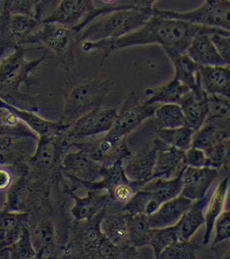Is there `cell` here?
Returning <instances> with one entry per match:
<instances>
[{
    "instance_id": "8992f818",
    "label": "cell",
    "mask_w": 230,
    "mask_h": 259,
    "mask_svg": "<svg viewBox=\"0 0 230 259\" xmlns=\"http://www.w3.org/2000/svg\"><path fill=\"white\" fill-rule=\"evenodd\" d=\"M25 54L26 50L18 46L0 58V83L5 88L18 90L22 83L28 84L31 72L47 58L44 55L34 61H27Z\"/></svg>"
},
{
    "instance_id": "f6af8a7d",
    "label": "cell",
    "mask_w": 230,
    "mask_h": 259,
    "mask_svg": "<svg viewBox=\"0 0 230 259\" xmlns=\"http://www.w3.org/2000/svg\"><path fill=\"white\" fill-rule=\"evenodd\" d=\"M211 38L220 56L226 63H230L229 32H215L211 33Z\"/></svg>"
},
{
    "instance_id": "4dcf8cb0",
    "label": "cell",
    "mask_w": 230,
    "mask_h": 259,
    "mask_svg": "<svg viewBox=\"0 0 230 259\" xmlns=\"http://www.w3.org/2000/svg\"><path fill=\"white\" fill-rule=\"evenodd\" d=\"M123 210L130 215H151L162 204L153 196L151 192L140 189L131 197L129 201L124 203Z\"/></svg>"
},
{
    "instance_id": "9a60e30c",
    "label": "cell",
    "mask_w": 230,
    "mask_h": 259,
    "mask_svg": "<svg viewBox=\"0 0 230 259\" xmlns=\"http://www.w3.org/2000/svg\"><path fill=\"white\" fill-rule=\"evenodd\" d=\"M75 35L72 28L61 23H43L35 34V41H40L55 53L63 55L71 48Z\"/></svg>"
},
{
    "instance_id": "1f68e13d",
    "label": "cell",
    "mask_w": 230,
    "mask_h": 259,
    "mask_svg": "<svg viewBox=\"0 0 230 259\" xmlns=\"http://www.w3.org/2000/svg\"><path fill=\"white\" fill-rule=\"evenodd\" d=\"M194 134L192 128L183 126L174 128H158L156 136L168 146L186 151L192 146Z\"/></svg>"
},
{
    "instance_id": "5b68a950",
    "label": "cell",
    "mask_w": 230,
    "mask_h": 259,
    "mask_svg": "<svg viewBox=\"0 0 230 259\" xmlns=\"http://www.w3.org/2000/svg\"><path fill=\"white\" fill-rule=\"evenodd\" d=\"M72 145L105 167L131 156L126 138H118L108 132L99 138L75 140Z\"/></svg>"
},
{
    "instance_id": "44dd1931",
    "label": "cell",
    "mask_w": 230,
    "mask_h": 259,
    "mask_svg": "<svg viewBox=\"0 0 230 259\" xmlns=\"http://www.w3.org/2000/svg\"><path fill=\"white\" fill-rule=\"evenodd\" d=\"M106 213V207L91 220L85 222L78 235L77 241L81 251L88 258H98V250L105 236L101 229V222Z\"/></svg>"
},
{
    "instance_id": "7402d4cb",
    "label": "cell",
    "mask_w": 230,
    "mask_h": 259,
    "mask_svg": "<svg viewBox=\"0 0 230 259\" xmlns=\"http://www.w3.org/2000/svg\"><path fill=\"white\" fill-rule=\"evenodd\" d=\"M129 213L105 214L101 222V231L111 243L121 248L130 247L128 221Z\"/></svg>"
},
{
    "instance_id": "e0dca14e",
    "label": "cell",
    "mask_w": 230,
    "mask_h": 259,
    "mask_svg": "<svg viewBox=\"0 0 230 259\" xmlns=\"http://www.w3.org/2000/svg\"><path fill=\"white\" fill-rule=\"evenodd\" d=\"M198 81L208 95H216L229 98V65L200 66Z\"/></svg>"
},
{
    "instance_id": "d6a6232c",
    "label": "cell",
    "mask_w": 230,
    "mask_h": 259,
    "mask_svg": "<svg viewBox=\"0 0 230 259\" xmlns=\"http://www.w3.org/2000/svg\"><path fill=\"white\" fill-rule=\"evenodd\" d=\"M158 128H174L186 126V118L181 106L174 103H166L158 106L155 111Z\"/></svg>"
},
{
    "instance_id": "603a6c76",
    "label": "cell",
    "mask_w": 230,
    "mask_h": 259,
    "mask_svg": "<svg viewBox=\"0 0 230 259\" xmlns=\"http://www.w3.org/2000/svg\"><path fill=\"white\" fill-rule=\"evenodd\" d=\"M208 199L206 197L194 200L189 209L176 224L179 232V240L189 241L198 228L205 224L204 211Z\"/></svg>"
},
{
    "instance_id": "74e56055",
    "label": "cell",
    "mask_w": 230,
    "mask_h": 259,
    "mask_svg": "<svg viewBox=\"0 0 230 259\" xmlns=\"http://www.w3.org/2000/svg\"><path fill=\"white\" fill-rule=\"evenodd\" d=\"M7 248L9 250L10 258L31 259L36 256L29 230L26 227H23L18 240Z\"/></svg>"
},
{
    "instance_id": "60d3db41",
    "label": "cell",
    "mask_w": 230,
    "mask_h": 259,
    "mask_svg": "<svg viewBox=\"0 0 230 259\" xmlns=\"http://www.w3.org/2000/svg\"><path fill=\"white\" fill-rule=\"evenodd\" d=\"M207 118H216L229 116V98L216 95H208Z\"/></svg>"
},
{
    "instance_id": "f5cc1de1",
    "label": "cell",
    "mask_w": 230,
    "mask_h": 259,
    "mask_svg": "<svg viewBox=\"0 0 230 259\" xmlns=\"http://www.w3.org/2000/svg\"><path fill=\"white\" fill-rule=\"evenodd\" d=\"M11 48H16V46L9 40L0 36V58L5 54H6L7 50Z\"/></svg>"
},
{
    "instance_id": "f907efd6",
    "label": "cell",
    "mask_w": 230,
    "mask_h": 259,
    "mask_svg": "<svg viewBox=\"0 0 230 259\" xmlns=\"http://www.w3.org/2000/svg\"><path fill=\"white\" fill-rule=\"evenodd\" d=\"M157 0H132L130 6L135 9L145 12L150 15L153 6Z\"/></svg>"
},
{
    "instance_id": "4316f807",
    "label": "cell",
    "mask_w": 230,
    "mask_h": 259,
    "mask_svg": "<svg viewBox=\"0 0 230 259\" xmlns=\"http://www.w3.org/2000/svg\"><path fill=\"white\" fill-rule=\"evenodd\" d=\"M185 167L176 176L173 178L153 179L142 185L140 189L151 192L153 196L161 203L176 198L181 193V188H182L181 177Z\"/></svg>"
},
{
    "instance_id": "ac0fdd59",
    "label": "cell",
    "mask_w": 230,
    "mask_h": 259,
    "mask_svg": "<svg viewBox=\"0 0 230 259\" xmlns=\"http://www.w3.org/2000/svg\"><path fill=\"white\" fill-rule=\"evenodd\" d=\"M94 9L93 0H63L54 12L43 20V23L56 22L73 28L89 10Z\"/></svg>"
},
{
    "instance_id": "ee69618b",
    "label": "cell",
    "mask_w": 230,
    "mask_h": 259,
    "mask_svg": "<svg viewBox=\"0 0 230 259\" xmlns=\"http://www.w3.org/2000/svg\"><path fill=\"white\" fill-rule=\"evenodd\" d=\"M183 163L186 166L195 167V168L210 167L209 159L205 152L194 147H191L185 151Z\"/></svg>"
},
{
    "instance_id": "681fc988",
    "label": "cell",
    "mask_w": 230,
    "mask_h": 259,
    "mask_svg": "<svg viewBox=\"0 0 230 259\" xmlns=\"http://www.w3.org/2000/svg\"><path fill=\"white\" fill-rule=\"evenodd\" d=\"M14 172L6 164H0V193H5L13 187Z\"/></svg>"
},
{
    "instance_id": "bcb514c9",
    "label": "cell",
    "mask_w": 230,
    "mask_h": 259,
    "mask_svg": "<svg viewBox=\"0 0 230 259\" xmlns=\"http://www.w3.org/2000/svg\"><path fill=\"white\" fill-rule=\"evenodd\" d=\"M23 137L0 135V164H6L14 155V146L16 142Z\"/></svg>"
},
{
    "instance_id": "ba28073f",
    "label": "cell",
    "mask_w": 230,
    "mask_h": 259,
    "mask_svg": "<svg viewBox=\"0 0 230 259\" xmlns=\"http://www.w3.org/2000/svg\"><path fill=\"white\" fill-rule=\"evenodd\" d=\"M117 116V110L101 108L91 110L70 124L66 131L69 140H78L108 133Z\"/></svg>"
},
{
    "instance_id": "3957f363",
    "label": "cell",
    "mask_w": 230,
    "mask_h": 259,
    "mask_svg": "<svg viewBox=\"0 0 230 259\" xmlns=\"http://www.w3.org/2000/svg\"><path fill=\"white\" fill-rule=\"evenodd\" d=\"M108 80H84L73 83L65 95L63 122L71 124L85 113L101 108L111 90Z\"/></svg>"
},
{
    "instance_id": "d590c367",
    "label": "cell",
    "mask_w": 230,
    "mask_h": 259,
    "mask_svg": "<svg viewBox=\"0 0 230 259\" xmlns=\"http://www.w3.org/2000/svg\"><path fill=\"white\" fill-rule=\"evenodd\" d=\"M129 181L125 176L123 160H118L109 167H106L104 176L101 181L84 185L89 190H106L108 195L120 184Z\"/></svg>"
},
{
    "instance_id": "4fadbf2b",
    "label": "cell",
    "mask_w": 230,
    "mask_h": 259,
    "mask_svg": "<svg viewBox=\"0 0 230 259\" xmlns=\"http://www.w3.org/2000/svg\"><path fill=\"white\" fill-rule=\"evenodd\" d=\"M154 143L157 145L156 163L153 168L151 180L155 178L171 179L172 175H177L186 165L183 163L185 151L174 147L168 146L156 138Z\"/></svg>"
},
{
    "instance_id": "db71d44e",
    "label": "cell",
    "mask_w": 230,
    "mask_h": 259,
    "mask_svg": "<svg viewBox=\"0 0 230 259\" xmlns=\"http://www.w3.org/2000/svg\"><path fill=\"white\" fill-rule=\"evenodd\" d=\"M3 88H4V86H3V84H2V83H0V93L3 92Z\"/></svg>"
},
{
    "instance_id": "8fae6325",
    "label": "cell",
    "mask_w": 230,
    "mask_h": 259,
    "mask_svg": "<svg viewBox=\"0 0 230 259\" xmlns=\"http://www.w3.org/2000/svg\"><path fill=\"white\" fill-rule=\"evenodd\" d=\"M229 32L223 28H215L196 34L186 50V55L200 66L228 65L221 58L213 45L211 33Z\"/></svg>"
},
{
    "instance_id": "c3c4849f",
    "label": "cell",
    "mask_w": 230,
    "mask_h": 259,
    "mask_svg": "<svg viewBox=\"0 0 230 259\" xmlns=\"http://www.w3.org/2000/svg\"><path fill=\"white\" fill-rule=\"evenodd\" d=\"M63 0H39L35 6L34 18L41 21L51 16Z\"/></svg>"
},
{
    "instance_id": "7dc6e473",
    "label": "cell",
    "mask_w": 230,
    "mask_h": 259,
    "mask_svg": "<svg viewBox=\"0 0 230 259\" xmlns=\"http://www.w3.org/2000/svg\"><path fill=\"white\" fill-rule=\"evenodd\" d=\"M215 222L216 235L213 240V245L223 240L229 239L230 237V211L226 210L219 215Z\"/></svg>"
},
{
    "instance_id": "ffe728a7",
    "label": "cell",
    "mask_w": 230,
    "mask_h": 259,
    "mask_svg": "<svg viewBox=\"0 0 230 259\" xmlns=\"http://www.w3.org/2000/svg\"><path fill=\"white\" fill-rule=\"evenodd\" d=\"M71 195L75 200L71 213L76 222H83L94 218L103 208H106L110 200L108 192L101 193V190H89L87 195L84 198H80L73 192H71Z\"/></svg>"
},
{
    "instance_id": "f1b7e54d",
    "label": "cell",
    "mask_w": 230,
    "mask_h": 259,
    "mask_svg": "<svg viewBox=\"0 0 230 259\" xmlns=\"http://www.w3.org/2000/svg\"><path fill=\"white\" fill-rule=\"evenodd\" d=\"M37 26V20L27 15H10L8 30L16 45L34 42V31Z\"/></svg>"
},
{
    "instance_id": "8d00e7d4",
    "label": "cell",
    "mask_w": 230,
    "mask_h": 259,
    "mask_svg": "<svg viewBox=\"0 0 230 259\" xmlns=\"http://www.w3.org/2000/svg\"><path fill=\"white\" fill-rule=\"evenodd\" d=\"M150 245L154 250L155 255L158 259L160 253L168 245L179 240L176 225L173 226L161 227V228H150Z\"/></svg>"
},
{
    "instance_id": "2e32d148",
    "label": "cell",
    "mask_w": 230,
    "mask_h": 259,
    "mask_svg": "<svg viewBox=\"0 0 230 259\" xmlns=\"http://www.w3.org/2000/svg\"><path fill=\"white\" fill-rule=\"evenodd\" d=\"M192 203L193 200L181 195L163 202L156 211L147 215L150 228H161L176 225L189 209Z\"/></svg>"
},
{
    "instance_id": "ab89813d",
    "label": "cell",
    "mask_w": 230,
    "mask_h": 259,
    "mask_svg": "<svg viewBox=\"0 0 230 259\" xmlns=\"http://www.w3.org/2000/svg\"><path fill=\"white\" fill-rule=\"evenodd\" d=\"M210 162V167L218 168L229 164V138L220 142L206 153Z\"/></svg>"
},
{
    "instance_id": "277c9868",
    "label": "cell",
    "mask_w": 230,
    "mask_h": 259,
    "mask_svg": "<svg viewBox=\"0 0 230 259\" xmlns=\"http://www.w3.org/2000/svg\"><path fill=\"white\" fill-rule=\"evenodd\" d=\"M149 13L151 16L175 18L201 26L230 30L229 0H206L199 8L182 13L153 8Z\"/></svg>"
},
{
    "instance_id": "30bf717a",
    "label": "cell",
    "mask_w": 230,
    "mask_h": 259,
    "mask_svg": "<svg viewBox=\"0 0 230 259\" xmlns=\"http://www.w3.org/2000/svg\"><path fill=\"white\" fill-rule=\"evenodd\" d=\"M217 175V170L212 167H185L181 174L182 188L180 195L193 201L204 198Z\"/></svg>"
},
{
    "instance_id": "7a4b0ae2",
    "label": "cell",
    "mask_w": 230,
    "mask_h": 259,
    "mask_svg": "<svg viewBox=\"0 0 230 259\" xmlns=\"http://www.w3.org/2000/svg\"><path fill=\"white\" fill-rule=\"evenodd\" d=\"M96 16V21L76 33L78 41L117 39L141 27L151 16L135 8H124Z\"/></svg>"
},
{
    "instance_id": "836d02e7",
    "label": "cell",
    "mask_w": 230,
    "mask_h": 259,
    "mask_svg": "<svg viewBox=\"0 0 230 259\" xmlns=\"http://www.w3.org/2000/svg\"><path fill=\"white\" fill-rule=\"evenodd\" d=\"M59 134L39 137L36 151L31 158L35 164L44 167H51L54 165L58 152L56 138Z\"/></svg>"
},
{
    "instance_id": "7c38bea8",
    "label": "cell",
    "mask_w": 230,
    "mask_h": 259,
    "mask_svg": "<svg viewBox=\"0 0 230 259\" xmlns=\"http://www.w3.org/2000/svg\"><path fill=\"white\" fill-rule=\"evenodd\" d=\"M229 138V116L208 118L194 132L192 146L208 153L225 139Z\"/></svg>"
},
{
    "instance_id": "83f0119b",
    "label": "cell",
    "mask_w": 230,
    "mask_h": 259,
    "mask_svg": "<svg viewBox=\"0 0 230 259\" xmlns=\"http://www.w3.org/2000/svg\"><path fill=\"white\" fill-rule=\"evenodd\" d=\"M228 181L229 180L226 178L220 182L217 188L213 192V195L209 198V200H208V205H206L207 208H206V214H204L206 230L203 237V245H207L209 243L215 222L224 209L225 195L227 191Z\"/></svg>"
},
{
    "instance_id": "484cf974",
    "label": "cell",
    "mask_w": 230,
    "mask_h": 259,
    "mask_svg": "<svg viewBox=\"0 0 230 259\" xmlns=\"http://www.w3.org/2000/svg\"><path fill=\"white\" fill-rule=\"evenodd\" d=\"M0 135L31 138L38 140L39 136L16 116L6 102L0 98Z\"/></svg>"
},
{
    "instance_id": "cb8c5ba5",
    "label": "cell",
    "mask_w": 230,
    "mask_h": 259,
    "mask_svg": "<svg viewBox=\"0 0 230 259\" xmlns=\"http://www.w3.org/2000/svg\"><path fill=\"white\" fill-rule=\"evenodd\" d=\"M190 88L174 78L171 81L154 89H148L147 95L150 98L144 102L146 104H157L161 103H174L179 105Z\"/></svg>"
},
{
    "instance_id": "f35d334b",
    "label": "cell",
    "mask_w": 230,
    "mask_h": 259,
    "mask_svg": "<svg viewBox=\"0 0 230 259\" xmlns=\"http://www.w3.org/2000/svg\"><path fill=\"white\" fill-rule=\"evenodd\" d=\"M198 250L196 244L179 240L166 247L158 259H195Z\"/></svg>"
},
{
    "instance_id": "11a10c76",
    "label": "cell",
    "mask_w": 230,
    "mask_h": 259,
    "mask_svg": "<svg viewBox=\"0 0 230 259\" xmlns=\"http://www.w3.org/2000/svg\"><path fill=\"white\" fill-rule=\"evenodd\" d=\"M34 1L35 2V3H36H36H37L39 1V0H34Z\"/></svg>"
},
{
    "instance_id": "9c48e42d",
    "label": "cell",
    "mask_w": 230,
    "mask_h": 259,
    "mask_svg": "<svg viewBox=\"0 0 230 259\" xmlns=\"http://www.w3.org/2000/svg\"><path fill=\"white\" fill-rule=\"evenodd\" d=\"M63 168L68 176L86 185L101 181L106 167L93 159L83 150L78 149L65 155Z\"/></svg>"
},
{
    "instance_id": "6da1fadb",
    "label": "cell",
    "mask_w": 230,
    "mask_h": 259,
    "mask_svg": "<svg viewBox=\"0 0 230 259\" xmlns=\"http://www.w3.org/2000/svg\"><path fill=\"white\" fill-rule=\"evenodd\" d=\"M216 27L201 26L175 18L151 16L143 25L134 31L114 39L81 41L85 52L101 50L103 59L113 52L130 48L156 44L167 53H186L187 48L195 36Z\"/></svg>"
},
{
    "instance_id": "d4e9b609",
    "label": "cell",
    "mask_w": 230,
    "mask_h": 259,
    "mask_svg": "<svg viewBox=\"0 0 230 259\" xmlns=\"http://www.w3.org/2000/svg\"><path fill=\"white\" fill-rule=\"evenodd\" d=\"M167 55L174 67V78L186 85L191 90L201 87L198 81L199 65L189 58L186 53H167Z\"/></svg>"
},
{
    "instance_id": "d6986e66",
    "label": "cell",
    "mask_w": 230,
    "mask_h": 259,
    "mask_svg": "<svg viewBox=\"0 0 230 259\" xmlns=\"http://www.w3.org/2000/svg\"><path fill=\"white\" fill-rule=\"evenodd\" d=\"M157 150V145L154 143L153 148L140 152L130 158L124 167L126 179L130 182H136L141 187L150 181L156 163Z\"/></svg>"
},
{
    "instance_id": "5bb4252c",
    "label": "cell",
    "mask_w": 230,
    "mask_h": 259,
    "mask_svg": "<svg viewBox=\"0 0 230 259\" xmlns=\"http://www.w3.org/2000/svg\"><path fill=\"white\" fill-rule=\"evenodd\" d=\"M186 126L196 132L206 121L208 113V94L201 88L190 90L179 104Z\"/></svg>"
},
{
    "instance_id": "b9f144b4",
    "label": "cell",
    "mask_w": 230,
    "mask_h": 259,
    "mask_svg": "<svg viewBox=\"0 0 230 259\" xmlns=\"http://www.w3.org/2000/svg\"><path fill=\"white\" fill-rule=\"evenodd\" d=\"M34 0H4V9L10 15L22 14L34 17Z\"/></svg>"
},
{
    "instance_id": "f546056e",
    "label": "cell",
    "mask_w": 230,
    "mask_h": 259,
    "mask_svg": "<svg viewBox=\"0 0 230 259\" xmlns=\"http://www.w3.org/2000/svg\"><path fill=\"white\" fill-rule=\"evenodd\" d=\"M31 241L36 252V258H49L54 252L56 233L51 222H44L30 232Z\"/></svg>"
},
{
    "instance_id": "e575fe53",
    "label": "cell",
    "mask_w": 230,
    "mask_h": 259,
    "mask_svg": "<svg viewBox=\"0 0 230 259\" xmlns=\"http://www.w3.org/2000/svg\"><path fill=\"white\" fill-rule=\"evenodd\" d=\"M149 230L147 215H129L128 232L130 245L134 248L150 245Z\"/></svg>"
},
{
    "instance_id": "816d5d0a",
    "label": "cell",
    "mask_w": 230,
    "mask_h": 259,
    "mask_svg": "<svg viewBox=\"0 0 230 259\" xmlns=\"http://www.w3.org/2000/svg\"><path fill=\"white\" fill-rule=\"evenodd\" d=\"M99 1L104 6L101 9H97L100 13L119 9V8H131V6H119L118 3L119 0H99Z\"/></svg>"
},
{
    "instance_id": "52a82bcc",
    "label": "cell",
    "mask_w": 230,
    "mask_h": 259,
    "mask_svg": "<svg viewBox=\"0 0 230 259\" xmlns=\"http://www.w3.org/2000/svg\"><path fill=\"white\" fill-rule=\"evenodd\" d=\"M157 104H146L141 102L134 93H130L108 133L118 138H126L143 121L154 116Z\"/></svg>"
},
{
    "instance_id": "7bdbcfd3",
    "label": "cell",
    "mask_w": 230,
    "mask_h": 259,
    "mask_svg": "<svg viewBox=\"0 0 230 259\" xmlns=\"http://www.w3.org/2000/svg\"><path fill=\"white\" fill-rule=\"evenodd\" d=\"M141 186L136 182L130 181L120 184L113 189L109 194L110 200H114L121 203H126L129 201L131 197L140 190Z\"/></svg>"
}]
</instances>
